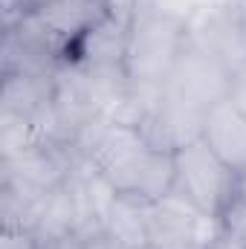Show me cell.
I'll list each match as a JSON object with an SVG mask.
<instances>
[{
  "label": "cell",
  "instance_id": "6da1fadb",
  "mask_svg": "<svg viewBox=\"0 0 246 249\" xmlns=\"http://www.w3.org/2000/svg\"><path fill=\"white\" fill-rule=\"evenodd\" d=\"M90 133L93 139L81 148V154L116 194H136L157 203L174 191V151L157 148L139 124L99 116L81 136Z\"/></svg>",
  "mask_w": 246,
  "mask_h": 249
},
{
  "label": "cell",
  "instance_id": "7a4b0ae2",
  "mask_svg": "<svg viewBox=\"0 0 246 249\" xmlns=\"http://www.w3.org/2000/svg\"><path fill=\"white\" fill-rule=\"evenodd\" d=\"M185 50H188L185 20L180 15L162 12L157 0H133L127 61H124V70L133 84L165 81Z\"/></svg>",
  "mask_w": 246,
  "mask_h": 249
},
{
  "label": "cell",
  "instance_id": "3957f363",
  "mask_svg": "<svg viewBox=\"0 0 246 249\" xmlns=\"http://www.w3.org/2000/svg\"><path fill=\"white\" fill-rule=\"evenodd\" d=\"M113 0H53L6 20V32L64 64L72 47L107 18Z\"/></svg>",
  "mask_w": 246,
  "mask_h": 249
},
{
  "label": "cell",
  "instance_id": "277c9868",
  "mask_svg": "<svg viewBox=\"0 0 246 249\" xmlns=\"http://www.w3.org/2000/svg\"><path fill=\"white\" fill-rule=\"evenodd\" d=\"M238 183L241 174L203 139V133L174 148V191L206 214L220 217Z\"/></svg>",
  "mask_w": 246,
  "mask_h": 249
},
{
  "label": "cell",
  "instance_id": "5b68a950",
  "mask_svg": "<svg viewBox=\"0 0 246 249\" xmlns=\"http://www.w3.org/2000/svg\"><path fill=\"white\" fill-rule=\"evenodd\" d=\"M220 220L171 191L151 206L148 247L157 249H211L220 241Z\"/></svg>",
  "mask_w": 246,
  "mask_h": 249
},
{
  "label": "cell",
  "instance_id": "8992f818",
  "mask_svg": "<svg viewBox=\"0 0 246 249\" xmlns=\"http://www.w3.org/2000/svg\"><path fill=\"white\" fill-rule=\"evenodd\" d=\"M130 15L133 3L127 9H113L102 23H96L67 55L64 64H72L78 70H124L127 61V41H130Z\"/></svg>",
  "mask_w": 246,
  "mask_h": 249
},
{
  "label": "cell",
  "instance_id": "52a82bcc",
  "mask_svg": "<svg viewBox=\"0 0 246 249\" xmlns=\"http://www.w3.org/2000/svg\"><path fill=\"white\" fill-rule=\"evenodd\" d=\"M203 139L238 171L246 174V113L223 96L203 116Z\"/></svg>",
  "mask_w": 246,
  "mask_h": 249
},
{
  "label": "cell",
  "instance_id": "ba28073f",
  "mask_svg": "<svg viewBox=\"0 0 246 249\" xmlns=\"http://www.w3.org/2000/svg\"><path fill=\"white\" fill-rule=\"evenodd\" d=\"M151 206L154 203H148L136 194H116L110 209H107V217H105V232H110L113 238H119L130 249L148 247Z\"/></svg>",
  "mask_w": 246,
  "mask_h": 249
},
{
  "label": "cell",
  "instance_id": "9c48e42d",
  "mask_svg": "<svg viewBox=\"0 0 246 249\" xmlns=\"http://www.w3.org/2000/svg\"><path fill=\"white\" fill-rule=\"evenodd\" d=\"M217 220H220L223 238L246 247V174H241V183H238L235 194L229 197V203H226V209L220 212Z\"/></svg>",
  "mask_w": 246,
  "mask_h": 249
},
{
  "label": "cell",
  "instance_id": "30bf717a",
  "mask_svg": "<svg viewBox=\"0 0 246 249\" xmlns=\"http://www.w3.org/2000/svg\"><path fill=\"white\" fill-rule=\"evenodd\" d=\"M0 249H44L41 238L29 226H3Z\"/></svg>",
  "mask_w": 246,
  "mask_h": 249
},
{
  "label": "cell",
  "instance_id": "8fae6325",
  "mask_svg": "<svg viewBox=\"0 0 246 249\" xmlns=\"http://www.w3.org/2000/svg\"><path fill=\"white\" fill-rule=\"evenodd\" d=\"M78 249H130L124 247L119 238H113L110 232H93V235H87V238H81L78 241Z\"/></svg>",
  "mask_w": 246,
  "mask_h": 249
},
{
  "label": "cell",
  "instance_id": "7c38bea8",
  "mask_svg": "<svg viewBox=\"0 0 246 249\" xmlns=\"http://www.w3.org/2000/svg\"><path fill=\"white\" fill-rule=\"evenodd\" d=\"M232 26H235L238 47L244 50V55H246V0H235L232 3Z\"/></svg>",
  "mask_w": 246,
  "mask_h": 249
},
{
  "label": "cell",
  "instance_id": "4fadbf2b",
  "mask_svg": "<svg viewBox=\"0 0 246 249\" xmlns=\"http://www.w3.org/2000/svg\"><path fill=\"white\" fill-rule=\"evenodd\" d=\"M44 3H53V0H6V20H9V18H15L18 12L35 9V6H44Z\"/></svg>",
  "mask_w": 246,
  "mask_h": 249
},
{
  "label": "cell",
  "instance_id": "5bb4252c",
  "mask_svg": "<svg viewBox=\"0 0 246 249\" xmlns=\"http://www.w3.org/2000/svg\"><path fill=\"white\" fill-rule=\"evenodd\" d=\"M142 249H157V247H142Z\"/></svg>",
  "mask_w": 246,
  "mask_h": 249
}]
</instances>
